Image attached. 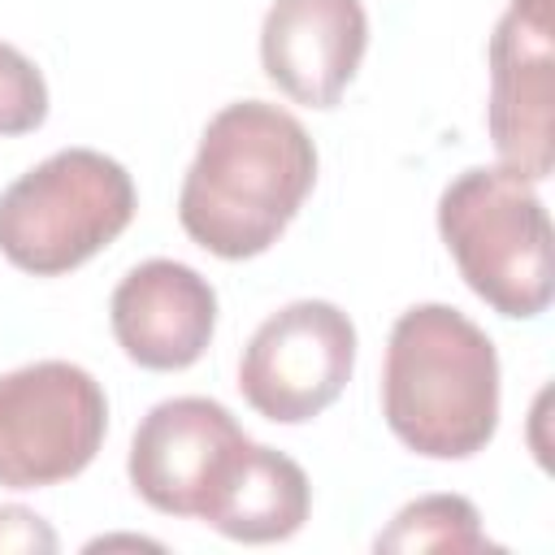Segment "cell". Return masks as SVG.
I'll return each instance as SVG.
<instances>
[{"mask_svg": "<svg viewBox=\"0 0 555 555\" xmlns=\"http://www.w3.org/2000/svg\"><path fill=\"white\" fill-rule=\"evenodd\" d=\"M317 182V147L295 113L238 100L212 113L178 191L191 243L221 260L269 251Z\"/></svg>", "mask_w": 555, "mask_h": 555, "instance_id": "cell-1", "label": "cell"}, {"mask_svg": "<svg viewBox=\"0 0 555 555\" xmlns=\"http://www.w3.org/2000/svg\"><path fill=\"white\" fill-rule=\"evenodd\" d=\"M390 434L425 460H468L499 429V351L451 304L399 312L382 364Z\"/></svg>", "mask_w": 555, "mask_h": 555, "instance_id": "cell-2", "label": "cell"}, {"mask_svg": "<svg viewBox=\"0 0 555 555\" xmlns=\"http://www.w3.org/2000/svg\"><path fill=\"white\" fill-rule=\"evenodd\" d=\"M438 234L477 299L499 317L533 321L546 312L551 278V217L533 182L503 165H477L438 195Z\"/></svg>", "mask_w": 555, "mask_h": 555, "instance_id": "cell-3", "label": "cell"}, {"mask_svg": "<svg viewBox=\"0 0 555 555\" xmlns=\"http://www.w3.org/2000/svg\"><path fill=\"white\" fill-rule=\"evenodd\" d=\"M134 182L95 147H61L0 191V256L35 278H61L134 221Z\"/></svg>", "mask_w": 555, "mask_h": 555, "instance_id": "cell-4", "label": "cell"}, {"mask_svg": "<svg viewBox=\"0 0 555 555\" xmlns=\"http://www.w3.org/2000/svg\"><path fill=\"white\" fill-rule=\"evenodd\" d=\"M108 429L104 386L69 360L22 364L0 377V486L43 490L78 477Z\"/></svg>", "mask_w": 555, "mask_h": 555, "instance_id": "cell-5", "label": "cell"}, {"mask_svg": "<svg viewBox=\"0 0 555 555\" xmlns=\"http://www.w3.org/2000/svg\"><path fill=\"white\" fill-rule=\"evenodd\" d=\"M356 325L330 299H295L264 317L243 347L238 390L273 425L321 416L351 382Z\"/></svg>", "mask_w": 555, "mask_h": 555, "instance_id": "cell-6", "label": "cell"}, {"mask_svg": "<svg viewBox=\"0 0 555 555\" xmlns=\"http://www.w3.org/2000/svg\"><path fill=\"white\" fill-rule=\"evenodd\" d=\"M490 143L503 169L546 182L555 169V4L512 0L490 35Z\"/></svg>", "mask_w": 555, "mask_h": 555, "instance_id": "cell-7", "label": "cell"}, {"mask_svg": "<svg viewBox=\"0 0 555 555\" xmlns=\"http://www.w3.org/2000/svg\"><path fill=\"white\" fill-rule=\"evenodd\" d=\"M243 442L247 434L238 429L230 408L204 395H178L156 403L139 421L126 473L147 507L199 520Z\"/></svg>", "mask_w": 555, "mask_h": 555, "instance_id": "cell-8", "label": "cell"}, {"mask_svg": "<svg viewBox=\"0 0 555 555\" xmlns=\"http://www.w3.org/2000/svg\"><path fill=\"white\" fill-rule=\"evenodd\" d=\"M108 321L126 360L152 373H178L212 343L217 291L182 260H143L117 282Z\"/></svg>", "mask_w": 555, "mask_h": 555, "instance_id": "cell-9", "label": "cell"}, {"mask_svg": "<svg viewBox=\"0 0 555 555\" xmlns=\"http://www.w3.org/2000/svg\"><path fill=\"white\" fill-rule=\"evenodd\" d=\"M369 48L360 0H273L260 22L269 82L304 108H334Z\"/></svg>", "mask_w": 555, "mask_h": 555, "instance_id": "cell-10", "label": "cell"}, {"mask_svg": "<svg viewBox=\"0 0 555 555\" xmlns=\"http://www.w3.org/2000/svg\"><path fill=\"white\" fill-rule=\"evenodd\" d=\"M308 507H312L308 473L286 451H273L247 438L199 520L230 542L260 546V542L295 538L308 520Z\"/></svg>", "mask_w": 555, "mask_h": 555, "instance_id": "cell-11", "label": "cell"}, {"mask_svg": "<svg viewBox=\"0 0 555 555\" xmlns=\"http://www.w3.org/2000/svg\"><path fill=\"white\" fill-rule=\"evenodd\" d=\"M494 542L481 529L477 507L464 494H425L395 512V520L373 538V551L382 555H473L490 551Z\"/></svg>", "mask_w": 555, "mask_h": 555, "instance_id": "cell-12", "label": "cell"}, {"mask_svg": "<svg viewBox=\"0 0 555 555\" xmlns=\"http://www.w3.org/2000/svg\"><path fill=\"white\" fill-rule=\"evenodd\" d=\"M48 117V82L39 65L0 39V134H30Z\"/></svg>", "mask_w": 555, "mask_h": 555, "instance_id": "cell-13", "label": "cell"}, {"mask_svg": "<svg viewBox=\"0 0 555 555\" xmlns=\"http://www.w3.org/2000/svg\"><path fill=\"white\" fill-rule=\"evenodd\" d=\"M56 546V529L39 512L22 503H0V555H52Z\"/></svg>", "mask_w": 555, "mask_h": 555, "instance_id": "cell-14", "label": "cell"}, {"mask_svg": "<svg viewBox=\"0 0 555 555\" xmlns=\"http://www.w3.org/2000/svg\"><path fill=\"white\" fill-rule=\"evenodd\" d=\"M100 546H156V542H147V538H100V542H91L87 551H100ZM160 551V546H156Z\"/></svg>", "mask_w": 555, "mask_h": 555, "instance_id": "cell-15", "label": "cell"}]
</instances>
